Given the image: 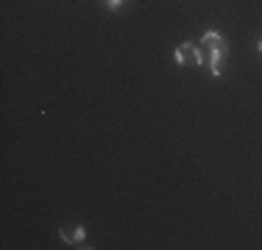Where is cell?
I'll return each instance as SVG.
<instances>
[{
    "instance_id": "6da1fadb",
    "label": "cell",
    "mask_w": 262,
    "mask_h": 250,
    "mask_svg": "<svg viewBox=\"0 0 262 250\" xmlns=\"http://www.w3.org/2000/svg\"><path fill=\"white\" fill-rule=\"evenodd\" d=\"M204 61V56H201V50H198L192 42H182V45L176 47V64H192V67H198Z\"/></svg>"
},
{
    "instance_id": "7a4b0ae2",
    "label": "cell",
    "mask_w": 262,
    "mask_h": 250,
    "mask_svg": "<svg viewBox=\"0 0 262 250\" xmlns=\"http://www.w3.org/2000/svg\"><path fill=\"white\" fill-rule=\"evenodd\" d=\"M59 236H61V242H67V245L78 247L81 242L86 239V228H84V225H78V228H61Z\"/></svg>"
},
{
    "instance_id": "3957f363",
    "label": "cell",
    "mask_w": 262,
    "mask_h": 250,
    "mask_svg": "<svg viewBox=\"0 0 262 250\" xmlns=\"http://www.w3.org/2000/svg\"><path fill=\"white\" fill-rule=\"evenodd\" d=\"M223 59H226L223 53H217V50H209V70H212V75H215V78L223 72Z\"/></svg>"
},
{
    "instance_id": "277c9868",
    "label": "cell",
    "mask_w": 262,
    "mask_h": 250,
    "mask_svg": "<svg viewBox=\"0 0 262 250\" xmlns=\"http://www.w3.org/2000/svg\"><path fill=\"white\" fill-rule=\"evenodd\" d=\"M217 39H221V34H217V31H207V34L201 36V45H215Z\"/></svg>"
},
{
    "instance_id": "5b68a950",
    "label": "cell",
    "mask_w": 262,
    "mask_h": 250,
    "mask_svg": "<svg viewBox=\"0 0 262 250\" xmlns=\"http://www.w3.org/2000/svg\"><path fill=\"white\" fill-rule=\"evenodd\" d=\"M103 3H106V9H112V11H115V9H120V6L126 3V0H103Z\"/></svg>"
},
{
    "instance_id": "8992f818",
    "label": "cell",
    "mask_w": 262,
    "mask_h": 250,
    "mask_svg": "<svg viewBox=\"0 0 262 250\" xmlns=\"http://www.w3.org/2000/svg\"><path fill=\"white\" fill-rule=\"evenodd\" d=\"M257 50H259V53H262V39H259V42H257Z\"/></svg>"
}]
</instances>
